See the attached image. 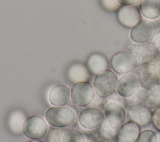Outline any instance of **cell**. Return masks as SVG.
<instances>
[{
  "label": "cell",
  "mask_w": 160,
  "mask_h": 142,
  "mask_svg": "<svg viewBox=\"0 0 160 142\" xmlns=\"http://www.w3.org/2000/svg\"><path fill=\"white\" fill-rule=\"evenodd\" d=\"M48 123L56 128H65L72 125L76 118L72 110L62 106L49 108L45 114Z\"/></svg>",
  "instance_id": "obj_1"
},
{
  "label": "cell",
  "mask_w": 160,
  "mask_h": 142,
  "mask_svg": "<svg viewBox=\"0 0 160 142\" xmlns=\"http://www.w3.org/2000/svg\"><path fill=\"white\" fill-rule=\"evenodd\" d=\"M118 77L116 74L110 70H105L95 77L94 81V88L97 95L100 98H106L111 95L115 91Z\"/></svg>",
  "instance_id": "obj_2"
},
{
  "label": "cell",
  "mask_w": 160,
  "mask_h": 142,
  "mask_svg": "<svg viewBox=\"0 0 160 142\" xmlns=\"http://www.w3.org/2000/svg\"><path fill=\"white\" fill-rule=\"evenodd\" d=\"M160 69L153 62L141 65L138 71V79L139 85L146 90L159 85Z\"/></svg>",
  "instance_id": "obj_3"
},
{
  "label": "cell",
  "mask_w": 160,
  "mask_h": 142,
  "mask_svg": "<svg viewBox=\"0 0 160 142\" xmlns=\"http://www.w3.org/2000/svg\"><path fill=\"white\" fill-rule=\"evenodd\" d=\"M156 26L150 20L142 19L134 26L130 32L131 40L138 44L150 42L156 36Z\"/></svg>",
  "instance_id": "obj_4"
},
{
  "label": "cell",
  "mask_w": 160,
  "mask_h": 142,
  "mask_svg": "<svg viewBox=\"0 0 160 142\" xmlns=\"http://www.w3.org/2000/svg\"><path fill=\"white\" fill-rule=\"evenodd\" d=\"M48 130L46 121L40 116L32 115L28 117L23 122L22 131L24 135L31 140L43 137Z\"/></svg>",
  "instance_id": "obj_5"
},
{
  "label": "cell",
  "mask_w": 160,
  "mask_h": 142,
  "mask_svg": "<svg viewBox=\"0 0 160 142\" xmlns=\"http://www.w3.org/2000/svg\"><path fill=\"white\" fill-rule=\"evenodd\" d=\"M94 92L92 86L86 82L76 83L71 88V97L74 104L84 107L89 105L93 100Z\"/></svg>",
  "instance_id": "obj_6"
},
{
  "label": "cell",
  "mask_w": 160,
  "mask_h": 142,
  "mask_svg": "<svg viewBox=\"0 0 160 142\" xmlns=\"http://www.w3.org/2000/svg\"><path fill=\"white\" fill-rule=\"evenodd\" d=\"M129 50L136 57L138 64L140 65L154 61L158 52L154 42H151L134 44L129 47Z\"/></svg>",
  "instance_id": "obj_7"
},
{
  "label": "cell",
  "mask_w": 160,
  "mask_h": 142,
  "mask_svg": "<svg viewBox=\"0 0 160 142\" xmlns=\"http://www.w3.org/2000/svg\"><path fill=\"white\" fill-rule=\"evenodd\" d=\"M78 120L80 125L85 129L91 130L99 126L104 121V114L101 110L88 107L81 111Z\"/></svg>",
  "instance_id": "obj_8"
},
{
  "label": "cell",
  "mask_w": 160,
  "mask_h": 142,
  "mask_svg": "<svg viewBox=\"0 0 160 142\" xmlns=\"http://www.w3.org/2000/svg\"><path fill=\"white\" fill-rule=\"evenodd\" d=\"M138 64L136 57L129 52H119L111 59V66L118 73H126L135 69Z\"/></svg>",
  "instance_id": "obj_9"
},
{
  "label": "cell",
  "mask_w": 160,
  "mask_h": 142,
  "mask_svg": "<svg viewBox=\"0 0 160 142\" xmlns=\"http://www.w3.org/2000/svg\"><path fill=\"white\" fill-rule=\"evenodd\" d=\"M139 83L138 77L131 73L124 74L118 80L117 92L122 98H128L133 95L138 90Z\"/></svg>",
  "instance_id": "obj_10"
},
{
  "label": "cell",
  "mask_w": 160,
  "mask_h": 142,
  "mask_svg": "<svg viewBox=\"0 0 160 142\" xmlns=\"http://www.w3.org/2000/svg\"><path fill=\"white\" fill-rule=\"evenodd\" d=\"M119 22L126 27H132L141 19L139 9L135 6H122L118 12Z\"/></svg>",
  "instance_id": "obj_11"
},
{
  "label": "cell",
  "mask_w": 160,
  "mask_h": 142,
  "mask_svg": "<svg viewBox=\"0 0 160 142\" xmlns=\"http://www.w3.org/2000/svg\"><path fill=\"white\" fill-rule=\"evenodd\" d=\"M104 115L111 123L118 126L124 123L126 119V113L124 107L116 102H111L107 104L104 108Z\"/></svg>",
  "instance_id": "obj_12"
},
{
  "label": "cell",
  "mask_w": 160,
  "mask_h": 142,
  "mask_svg": "<svg viewBox=\"0 0 160 142\" xmlns=\"http://www.w3.org/2000/svg\"><path fill=\"white\" fill-rule=\"evenodd\" d=\"M128 115L130 121H134L140 126H144L151 122L152 112L150 108L141 105L128 108Z\"/></svg>",
  "instance_id": "obj_13"
},
{
  "label": "cell",
  "mask_w": 160,
  "mask_h": 142,
  "mask_svg": "<svg viewBox=\"0 0 160 142\" xmlns=\"http://www.w3.org/2000/svg\"><path fill=\"white\" fill-rule=\"evenodd\" d=\"M140 132V126L134 121H129L119 127L116 141V142H134Z\"/></svg>",
  "instance_id": "obj_14"
},
{
  "label": "cell",
  "mask_w": 160,
  "mask_h": 142,
  "mask_svg": "<svg viewBox=\"0 0 160 142\" xmlns=\"http://www.w3.org/2000/svg\"><path fill=\"white\" fill-rule=\"evenodd\" d=\"M70 98L69 88L62 84L54 86L49 91L48 100L50 103L55 107L66 105Z\"/></svg>",
  "instance_id": "obj_15"
},
{
  "label": "cell",
  "mask_w": 160,
  "mask_h": 142,
  "mask_svg": "<svg viewBox=\"0 0 160 142\" xmlns=\"http://www.w3.org/2000/svg\"><path fill=\"white\" fill-rule=\"evenodd\" d=\"M140 10L146 18L157 19L160 16V1L159 0H142Z\"/></svg>",
  "instance_id": "obj_16"
},
{
  "label": "cell",
  "mask_w": 160,
  "mask_h": 142,
  "mask_svg": "<svg viewBox=\"0 0 160 142\" xmlns=\"http://www.w3.org/2000/svg\"><path fill=\"white\" fill-rule=\"evenodd\" d=\"M88 66L90 71L95 75L107 70L108 63L106 58L102 54H94L90 56L88 61Z\"/></svg>",
  "instance_id": "obj_17"
},
{
  "label": "cell",
  "mask_w": 160,
  "mask_h": 142,
  "mask_svg": "<svg viewBox=\"0 0 160 142\" xmlns=\"http://www.w3.org/2000/svg\"><path fill=\"white\" fill-rule=\"evenodd\" d=\"M119 129V126L112 125L108 120H104L101 125L99 135L105 141H112L116 139Z\"/></svg>",
  "instance_id": "obj_18"
},
{
  "label": "cell",
  "mask_w": 160,
  "mask_h": 142,
  "mask_svg": "<svg viewBox=\"0 0 160 142\" xmlns=\"http://www.w3.org/2000/svg\"><path fill=\"white\" fill-rule=\"evenodd\" d=\"M148 96V90L145 89H139L133 95L128 98H124V105L129 108L130 107L145 105Z\"/></svg>",
  "instance_id": "obj_19"
},
{
  "label": "cell",
  "mask_w": 160,
  "mask_h": 142,
  "mask_svg": "<svg viewBox=\"0 0 160 142\" xmlns=\"http://www.w3.org/2000/svg\"><path fill=\"white\" fill-rule=\"evenodd\" d=\"M68 75L72 82L76 83L85 82L89 76L86 69L81 64L72 65L68 72Z\"/></svg>",
  "instance_id": "obj_20"
},
{
  "label": "cell",
  "mask_w": 160,
  "mask_h": 142,
  "mask_svg": "<svg viewBox=\"0 0 160 142\" xmlns=\"http://www.w3.org/2000/svg\"><path fill=\"white\" fill-rule=\"evenodd\" d=\"M145 106L148 108L158 107L160 106V85L148 90V96Z\"/></svg>",
  "instance_id": "obj_21"
},
{
  "label": "cell",
  "mask_w": 160,
  "mask_h": 142,
  "mask_svg": "<svg viewBox=\"0 0 160 142\" xmlns=\"http://www.w3.org/2000/svg\"><path fill=\"white\" fill-rule=\"evenodd\" d=\"M62 142H85L84 136L77 130L68 129L62 136Z\"/></svg>",
  "instance_id": "obj_22"
},
{
  "label": "cell",
  "mask_w": 160,
  "mask_h": 142,
  "mask_svg": "<svg viewBox=\"0 0 160 142\" xmlns=\"http://www.w3.org/2000/svg\"><path fill=\"white\" fill-rule=\"evenodd\" d=\"M134 142H157V135L151 130L141 131Z\"/></svg>",
  "instance_id": "obj_23"
},
{
  "label": "cell",
  "mask_w": 160,
  "mask_h": 142,
  "mask_svg": "<svg viewBox=\"0 0 160 142\" xmlns=\"http://www.w3.org/2000/svg\"><path fill=\"white\" fill-rule=\"evenodd\" d=\"M151 122L154 126L160 132V106L156 107L152 112Z\"/></svg>",
  "instance_id": "obj_24"
},
{
  "label": "cell",
  "mask_w": 160,
  "mask_h": 142,
  "mask_svg": "<svg viewBox=\"0 0 160 142\" xmlns=\"http://www.w3.org/2000/svg\"><path fill=\"white\" fill-rule=\"evenodd\" d=\"M103 6L108 10H116L119 7L117 0H101Z\"/></svg>",
  "instance_id": "obj_25"
},
{
  "label": "cell",
  "mask_w": 160,
  "mask_h": 142,
  "mask_svg": "<svg viewBox=\"0 0 160 142\" xmlns=\"http://www.w3.org/2000/svg\"><path fill=\"white\" fill-rule=\"evenodd\" d=\"M119 4L122 6H132L140 1V0H117Z\"/></svg>",
  "instance_id": "obj_26"
},
{
  "label": "cell",
  "mask_w": 160,
  "mask_h": 142,
  "mask_svg": "<svg viewBox=\"0 0 160 142\" xmlns=\"http://www.w3.org/2000/svg\"><path fill=\"white\" fill-rule=\"evenodd\" d=\"M154 42L157 48L158 52L160 54V32H159L158 34H156Z\"/></svg>",
  "instance_id": "obj_27"
},
{
  "label": "cell",
  "mask_w": 160,
  "mask_h": 142,
  "mask_svg": "<svg viewBox=\"0 0 160 142\" xmlns=\"http://www.w3.org/2000/svg\"><path fill=\"white\" fill-rule=\"evenodd\" d=\"M29 142H42V141H39V140H32V141H31Z\"/></svg>",
  "instance_id": "obj_28"
},
{
  "label": "cell",
  "mask_w": 160,
  "mask_h": 142,
  "mask_svg": "<svg viewBox=\"0 0 160 142\" xmlns=\"http://www.w3.org/2000/svg\"><path fill=\"white\" fill-rule=\"evenodd\" d=\"M159 85H160V77H159Z\"/></svg>",
  "instance_id": "obj_29"
},
{
  "label": "cell",
  "mask_w": 160,
  "mask_h": 142,
  "mask_svg": "<svg viewBox=\"0 0 160 142\" xmlns=\"http://www.w3.org/2000/svg\"><path fill=\"white\" fill-rule=\"evenodd\" d=\"M99 142H103V141H99Z\"/></svg>",
  "instance_id": "obj_30"
},
{
  "label": "cell",
  "mask_w": 160,
  "mask_h": 142,
  "mask_svg": "<svg viewBox=\"0 0 160 142\" xmlns=\"http://www.w3.org/2000/svg\"><path fill=\"white\" fill-rule=\"evenodd\" d=\"M159 1H160V0H159Z\"/></svg>",
  "instance_id": "obj_31"
}]
</instances>
